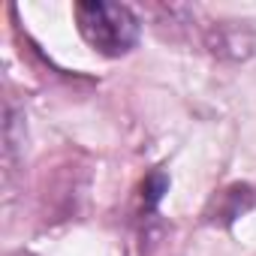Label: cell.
Returning <instances> with one entry per match:
<instances>
[{"instance_id":"obj_1","label":"cell","mask_w":256,"mask_h":256,"mask_svg":"<svg viewBox=\"0 0 256 256\" xmlns=\"http://www.w3.org/2000/svg\"><path fill=\"white\" fill-rule=\"evenodd\" d=\"M76 28L82 40L102 58H124L130 54L142 36L139 16L124 4H106V0H84L72 6Z\"/></svg>"},{"instance_id":"obj_2","label":"cell","mask_w":256,"mask_h":256,"mask_svg":"<svg viewBox=\"0 0 256 256\" xmlns=\"http://www.w3.org/2000/svg\"><path fill=\"white\" fill-rule=\"evenodd\" d=\"M166 190H169V178H166L163 172H154V175L145 181V202L154 208V205L163 199V193H166Z\"/></svg>"}]
</instances>
